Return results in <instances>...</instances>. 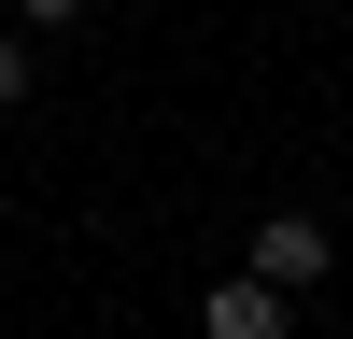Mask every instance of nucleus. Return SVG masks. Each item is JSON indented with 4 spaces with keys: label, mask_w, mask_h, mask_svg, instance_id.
<instances>
[{
    "label": "nucleus",
    "mask_w": 353,
    "mask_h": 339,
    "mask_svg": "<svg viewBox=\"0 0 353 339\" xmlns=\"http://www.w3.org/2000/svg\"><path fill=\"white\" fill-rule=\"evenodd\" d=\"M14 99H28V28L0 14V113H14Z\"/></svg>",
    "instance_id": "7ed1b4c3"
},
{
    "label": "nucleus",
    "mask_w": 353,
    "mask_h": 339,
    "mask_svg": "<svg viewBox=\"0 0 353 339\" xmlns=\"http://www.w3.org/2000/svg\"><path fill=\"white\" fill-rule=\"evenodd\" d=\"M241 269H269L283 297H311V282L339 269V240H325V226H311V212H269V226H254V240H241Z\"/></svg>",
    "instance_id": "f257e3e1"
},
{
    "label": "nucleus",
    "mask_w": 353,
    "mask_h": 339,
    "mask_svg": "<svg viewBox=\"0 0 353 339\" xmlns=\"http://www.w3.org/2000/svg\"><path fill=\"white\" fill-rule=\"evenodd\" d=\"M85 14V0H14V28H71Z\"/></svg>",
    "instance_id": "20e7f679"
},
{
    "label": "nucleus",
    "mask_w": 353,
    "mask_h": 339,
    "mask_svg": "<svg viewBox=\"0 0 353 339\" xmlns=\"http://www.w3.org/2000/svg\"><path fill=\"white\" fill-rule=\"evenodd\" d=\"M283 311H297V297H283L269 269H226L212 297H198V339H283Z\"/></svg>",
    "instance_id": "f03ea898"
},
{
    "label": "nucleus",
    "mask_w": 353,
    "mask_h": 339,
    "mask_svg": "<svg viewBox=\"0 0 353 339\" xmlns=\"http://www.w3.org/2000/svg\"><path fill=\"white\" fill-rule=\"evenodd\" d=\"M0 14H14V0H0Z\"/></svg>",
    "instance_id": "39448f33"
}]
</instances>
